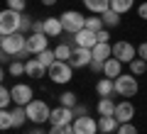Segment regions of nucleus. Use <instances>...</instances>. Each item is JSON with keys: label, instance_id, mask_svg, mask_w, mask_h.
Listing matches in <instances>:
<instances>
[{"label": "nucleus", "instance_id": "nucleus-3", "mask_svg": "<svg viewBox=\"0 0 147 134\" xmlns=\"http://www.w3.org/2000/svg\"><path fill=\"white\" fill-rule=\"evenodd\" d=\"M137 90H140V85H137V78L132 73H120L115 78V95L132 98V95H137Z\"/></svg>", "mask_w": 147, "mask_h": 134}, {"label": "nucleus", "instance_id": "nucleus-5", "mask_svg": "<svg viewBox=\"0 0 147 134\" xmlns=\"http://www.w3.org/2000/svg\"><path fill=\"white\" fill-rule=\"evenodd\" d=\"M25 110H27L30 122H34V124L49 122V115H52V110H49V105L44 103V100H32L30 105H25Z\"/></svg>", "mask_w": 147, "mask_h": 134}, {"label": "nucleus", "instance_id": "nucleus-36", "mask_svg": "<svg viewBox=\"0 0 147 134\" xmlns=\"http://www.w3.org/2000/svg\"><path fill=\"white\" fill-rule=\"evenodd\" d=\"M32 25H34V20H32L30 15H22V25H20V32H32Z\"/></svg>", "mask_w": 147, "mask_h": 134}, {"label": "nucleus", "instance_id": "nucleus-40", "mask_svg": "<svg viewBox=\"0 0 147 134\" xmlns=\"http://www.w3.org/2000/svg\"><path fill=\"white\" fill-rule=\"evenodd\" d=\"M96 37H98V41H108L110 39V32L108 29H100V32H96Z\"/></svg>", "mask_w": 147, "mask_h": 134}, {"label": "nucleus", "instance_id": "nucleus-41", "mask_svg": "<svg viewBox=\"0 0 147 134\" xmlns=\"http://www.w3.org/2000/svg\"><path fill=\"white\" fill-rule=\"evenodd\" d=\"M32 32H44V20H34V25H32Z\"/></svg>", "mask_w": 147, "mask_h": 134}, {"label": "nucleus", "instance_id": "nucleus-34", "mask_svg": "<svg viewBox=\"0 0 147 134\" xmlns=\"http://www.w3.org/2000/svg\"><path fill=\"white\" fill-rule=\"evenodd\" d=\"M7 7H10V10H17V12H25L27 0H7Z\"/></svg>", "mask_w": 147, "mask_h": 134}, {"label": "nucleus", "instance_id": "nucleus-12", "mask_svg": "<svg viewBox=\"0 0 147 134\" xmlns=\"http://www.w3.org/2000/svg\"><path fill=\"white\" fill-rule=\"evenodd\" d=\"M74 132L76 134H98L100 129H98V122L86 115V117H76L74 119Z\"/></svg>", "mask_w": 147, "mask_h": 134}, {"label": "nucleus", "instance_id": "nucleus-20", "mask_svg": "<svg viewBox=\"0 0 147 134\" xmlns=\"http://www.w3.org/2000/svg\"><path fill=\"white\" fill-rule=\"evenodd\" d=\"M118 127H120V122H118L115 115H108V117H100L98 119V129H100V132L113 134V132H118Z\"/></svg>", "mask_w": 147, "mask_h": 134}, {"label": "nucleus", "instance_id": "nucleus-30", "mask_svg": "<svg viewBox=\"0 0 147 134\" xmlns=\"http://www.w3.org/2000/svg\"><path fill=\"white\" fill-rule=\"evenodd\" d=\"M37 59H39V61H42V63H44V66H47V68H49V66H52V63H54V61H57V54H54V51H52V49H44V51H42V54H37Z\"/></svg>", "mask_w": 147, "mask_h": 134}, {"label": "nucleus", "instance_id": "nucleus-14", "mask_svg": "<svg viewBox=\"0 0 147 134\" xmlns=\"http://www.w3.org/2000/svg\"><path fill=\"white\" fill-rule=\"evenodd\" d=\"M47 71H49V68L44 66V63L39 61L37 56H34V59H27V61H25V73H27L30 78H44V76H47Z\"/></svg>", "mask_w": 147, "mask_h": 134}, {"label": "nucleus", "instance_id": "nucleus-27", "mask_svg": "<svg viewBox=\"0 0 147 134\" xmlns=\"http://www.w3.org/2000/svg\"><path fill=\"white\" fill-rule=\"evenodd\" d=\"M132 3L135 0H110V10H115V12H127V10H132Z\"/></svg>", "mask_w": 147, "mask_h": 134}, {"label": "nucleus", "instance_id": "nucleus-25", "mask_svg": "<svg viewBox=\"0 0 147 134\" xmlns=\"http://www.w3.org/2000/svg\"><path fill=\"white\" fill-rule=\"evenodd\" d=\"M27 119H30V117H27V110L22 107V105H15V110H12V122H15V129L22 127Z\"/></svg>", "mask_w": 147, "mask_h": 134}, {"label": "nucleus", "instance_id": "nucleus-9", "mask_svg": "<svg viewBox=\"0 0 147 134\" xmlns=\"http://www.w3.org/2000/svg\"><path fill=\"white\" fill-rule=\"evenodd\" d=\"M74 107H64V105H59V107L52 110V115H49V122L57 124V127H66V124H74Z\"/></svg>", "mask_w": 147, "mask_h": 134}, {"label": "nucleus", "instance_id": "nucleus-13", "mask_svg": "<svg viewBox=\"0 0 147 134\" xmlns=\"http://www.w3.org/2000/svg\"><path fill=\"white\" fill-rule=\"evenodd\" d=\"M74 44L76 47H84V49H93L96 44H98V37H96V32H91V29H81V32H76L74 34Z\"/></svg>", "mask_w": 147, "mask_h": 134}, {"label": "nucleus", "instance_id": "nucleus-43", "mask_svg": "<svg viewBox=\"0 0 147 134\" xmlns=\"http://www.w3.org/2000/svg\"><path fill=\"white\" fill-rule=\"evenodd\" d=\"M59 134H76V132H74V124H66V127H59Z\"/></svg>", "mask_w": 147, "mask_h": 134}, {"label": "nucleus", "instance_id": "nucleus-35", "mask_svg": "<svg viewBox=\"0 0 147 134\" xmlns=\"http://www.w3.org/2000/svg\"><path fill=\"white\" fill-rule=\"evenodd\" d=\"M115 134H137V129H135V124H132V122H123L120 127H118Z\"/></svg>", "mask_w": 147, "mask_h": 134}, {"label": "nucleus", "instance_id": "nucleus-28", "mask_svg": "<svg viewBox=\"0 0 147 134\" xmlns=\"http://www.w3.org/2000/svg\"><path fill=\"white\" fill-rule=\"evenodd\" d=\"M15 122H12V110H3L0 112V129L5 132V129H12Z\"/></svg>", "mask_w": 147, "mask_h": 134}, {"label": "nucleus", "instance_id": "nucleus-2", "mask_svg": "<svg viewBox=\"0 0 147 134\" xmlns=\"http://www.w3.org/2000/svg\"><path fill=\"white\" fill-rule=\"evenodd\" d=\"M22 15H25V12L10 10V7L0 12V37H5V34H15V32H20Z\"/></svg>", "mask_w": 147, "mask_h": 134}, {"label": "nucleus", "instance_id": "nucleus-46", "mask_svg": "<svg viewBox=\"0 0 147 134\" xmlns=\"http://www.w3.org/2000/svg\"><path fill=\"white\" fill-rule=\"evenodd\" d=\"M98 134H108V132H98Z\"/></svg>", "mask_w": 147, "mask_h": 134}, {"label": "nucleus", "instance_id": "nucleus-18", "mask_svg": "<svg viewBox=\"0 0 147 134\" xmlns=\"http://www.w3.org/2000/svg\"><path fill=\"white\" fill-rule=\"evenodd\" d=\"M81 3L91 15H103L105 10H110V0H81Z\"/></svg>", "mask_w": 147, "mask_h": 134}, {"label": "nucleus", "instance_id": "nucleus-31", "mask_svg": "<svg viewBox=\"0 0 147 134\" xmlns=\"http://www.w3.org/2000/svg\"><path fill=\"white\" fill-rule=\"evenodd\" d=\"M10 103H12V90H10V88H0V107L7 110Z\"/></svg>", "mask_w": 147, "mask_h": 134}, {"label": "nucleus", "instance_id": "nucleus-42", "mask_svg": "<svg viewBox=\"0 0 147 134\" xmlns=\"http://www.w3.org/2000/svg\"><path fill=\"white\" fill-rule=\"evenodd\" d=\"M137 15H140L142 20H147V3H142V5L137 7Z\"/></svg>", "mask_w": 147, "mask_h": 134}, {"label": "nucleus", "instance_id": "nucleus-11", "mask_svg": "<svg viewBox=\"0 0 147 134\" xmlns=\"http://www.w3.org/2000/svg\"><path fill=\"white\" fill-rule=\"evenodd\" d=\"M93 61V49H84V47H74V54L69 59L74 68H84V66H91Z\"/></svg>", "mask_w": 147, "mask_h": 134}, {"label": "nucleus", "instance_id": "nucleus-22", "mask_svg": "<svg viewBox=\"0 0 147 134\" xmlns=\"http://www.w3.org/2000/svg\"><path fill=\"white\" fill-rule=\"evenodd\" d=\"M115 107H118V105L113 103V98H100L96 110H98L100 117H108V115H115Z\"/></svg>", "mask_w": 147, "mask_h": 134}, {"label": "nucleus", "instance_id": "nucleus-6", "mask_svg": "<svg viewBox=\"0 0 147 134\" xmlns=\"http://www.w3.org/2000/svg\"><path fill=\"white\" fill-rule=\"evenodd\" d=\"M59 20L64 25V32H69V34H76V32H81L86 27V17L81 12H76V10H66Z\"/></svg>", "mask_w": 147, "mask_h": 134}, {"label": "nucleus", "instance_id": "nucleus-23", "mask_svg": "<svg viewBox=\"0 0 147 134\" xmlns=\"http://www.w3.org/2000/svg\"><path fill=\"white\" fill-rule=\"evenodd\" d=\"M54 54H57V59L59 61H69V59H71V54H74V47H71V41H61V44H59L57 49H54Z\"/></svg>", "mask_w": 147, "mask_h": 134}, {"label": "nucleus", "instance_id": "nucleus-24", "mask_svg": "<svg viewBox=\"0 0 147 134\" xmlns=\"http://www.w3.org/2000/svg\"><path fill=\"white\" fill-rule=\"evenodd\" d=\"M100 17H103L105 29H110V27H118V25H120V12H115V10H105Z\"/></svg>", "mask_w": 147, "mask_h": 134}, {"label": "nucleus", "instance_id": "nucleus-21", "mask_svg": "<svg viewBox=\"0 0 147 134\" xmlns=\"http://www.w3.org/2000/svg\"><path fill=\"white\" fill-rule=\"evenodd\" d=\"M113 56V47H110L108 41H98L93 47V59H100V61H108Z\"/></svg>", "mask_w": 147, "mask_h": 134}, {"label": "nucleus", "instance_id": "nucleus-26", "mask_svg": "<svg viewBox=\"0 0 147 134\" xmlns=\"http://www.w3.org/2000/svg\"><path fill=\"white\" fill-rule=\"evenodd\" d=\"M86 29H91V32H100V29H105L103 17H100V15H91V17H86Z\"/></svg>", "mask_w": 147, "mask_h": 134}, {"label": "nucleus", "instance_id": "nucleus-39", "mask_svg": "<svg viewBox=\"0 0 147 134\" xmlns=\"http://www.w3.org/2000/svg\"><path fill=\"white\" fill-rule=\"evenodd\" d=\"M74 115H76V117H86V115H88V110H86L84 105H76V107H74Z\"/></svg>", "mask_w": 147, "mask_h": 134}, {"label": "nucleus", "instance_id": "nucleus-4", "mask_svg": "<svg viewBox=\"0 0 147 134\" xmlns=\"http://www.w3.org/2000/svg\"><path fill=\"white\" fill-rule=\"evenodd\" d=\"M47 76L52 78L54 83H59V85H64V83H69L71 81V76H74V66L69 61H54L52 66H49V71H47Z\"/></svg>", "mask_w": 147, "mask_h": 134}, {"label": "nucleus", "instance_id": "nucleus-37", "mask_svg": "<svg viewBox=\"0 0 147 134\" xmlns=\"http://www.w3.org/2000/svg\"><path fill=\"white\" fill-rule=\"evenodd\" d=\"M88 68H91L93 73H103V68H105V61H100V59H93Z\"/></svg>", "mask_w": 147, "mask_h": 134}, {"label": "nucleus", "instance_id": "nucleus-29", "mask_svg": "<svg viewBox=\"0 0 147 134\" xmlns=\"http://www.w3.org/2000/svg\"><path fill=\"white\" fill-rule=\"evenodd\" d=\"M145 71H147V61H145V59H140V56H137L135 61L130 63V73H132V76H142Z\"/></svg>", "mask_w": 147, "mask_h": 134}, {"label": "nucleus", "instance_id": "nucleus-32", "mask_svg": "<svg viewBox=\"0 0 147 134\" xmlns=\"http://www.w3.org/2000/svg\"><path fill=\"white\" fill-rule=\"evenodd\" d=\"M59 103H61L64 107H76V95H74L71 90H66V93H61V98H59Z\"/></svg>", "mask_w": 147, "mask_h": 134}, {"label": "nucleus", "instance_id": "nucleus-15", "mask_svg": "<svg viewBox=\"0 0 147 134\" xmlns=\"http://www.w3.org/2000/svg\"><path fill=\"white\" fill-rule=\"evenodd\" d=\"M115 117H118V122H132V117H135V105L130 103V100H123V103H118V107H115Z\"/></svg>", "mask_w": 147, "mask_h": 134}, {"label": "nucleus", "instance_id": "nucleus-44", "mask_svg": "<svg viewBox=\"0 0 147 134\" xmlns=\"http://www.w3.org/2000/svg\"><path fill=\"white\" fill-rule=\"evenodd\" d=\"M27 134H47V132H44V129H39V127H34L32 132H27Z\"/></svg>", "mask_w": 147, "mask_h": 134}, {"label": "nucleus", "instance_id": "nucleus-8", "mask_svg": "<svg viewBox=\"0 0 147 134\" xmlns=\"http://www.w3.org/2000/svg\"><path fill=\"white\" fill-rule=\"evenodd\" d=\"M44 49H49V37L44 34V32H30V34H27V51H30L32 56H37V54H42Z\"/></svg>", "mask_w": 147, "mask_h": 134}, {"label": "nucleus", "instance_id": "nucleus-38", "mask_svg": "<svg viewBox=\"0 0 147 134\" xmlns=\"http://www.w3.org/2000/svg\"><path fill=\"white\" fill-rule=\"evenodd\" d=\"M137 56H140V59H145V61H147V41H142L140 47H137Z\"/></svg>", "mask_w": 147, "mask_h": 134}, {"label": "nucleus", "instance_id": "nucleus-19", "mask_svg": "<svg viewBox=\"0 0 147 134\" xmlns=\"http://www.w3.org/2000/svg\"><path fill=\"white\" fill-rule=\"evenodd\" d=\"M120 71H123V61H118V59L113 56V59H108V61H105L103 76H105V78H113V81H115V78L120 76Z\"/></svg>", "mask_w": 147, "mask_h": 134}, {"label": "nucleus", "instance_id": "nucleus-16", "mask_svg": "<svg viewBox=\"0 0 147 134\" xmlns=\"http://www.w3.org/2000/svg\"><path fill=\"white\" fill-rule=\"evenodd\" d=\"M61 32H64V25H61L59 17H44V34L49 39H57Z\"/></svg>", "mask_w": 147, "mask_h": 134}, {"label": "nucleus", "instance_id": "nucleus-33", "mask_svg": "<svg viewBox=\"0 0 147 134\" xmlns=\"http://www.w3.org/2000/svg\"><path fill=\"white\" fill-rule=\"evenodd\" d=\"M7 73H10V76H22V73H25V63L15 59V61L7 66Z\"/></svg>", "mask_w": 147, "mask_h": 134}, {"label": "nucleus", "instance_id": "nucleus-1", "mask_svg": "<svg viewBox=\"0 0 147 134\" xmlns=\"http://www.w3.org/2000/svg\"><path fill=\"white\" fill-rule=\"evenodd\" d=\"M0 49H3V54H7V56H20L27 49V37L22 34V32L0 37Z\"/></svg>", "mask_w": 147, "mask_h": 134}, {"label": "nucleus", "instance_id": "nucleus-7", "mask_svg": "<svg viewBox=\"0 0 147 134\" xmlns=\"http://www.w3.org/2000/svg\"><path fill=\"white\" fill-rule=\"evenodd\" d=\"M113 56H115L118 61H123V63H132L137 59V47H132L130 41L120 39V41L113 44Z\"/></svg>", "mask_w": 147, "mask_h": 134}, {"label": "nucleus", "instance_id": "nucleus-45", "mask_svg": "<svg viewBox=\"0 0 147 134\" xmlns=\"http://www.w3.org/2000/svg\"><path fill=\"white\" fill-rule=\"evenodd\" d=\"M44 5H54V3H57V0H42Z\"/></svg>", "mask_w": 147, "mask_h": 134}, {"label": "nucleus", "instance_id": "nucleus-10", "mask_svg": "<svg viewBox=\"0 0 147 134\" xmlns=\"http://www.w3.org/2000/svg\"><path fill=\"white\" fill-rule=\"evenodd\" d=\"M10 90H12V103L15 105H22V107H25V105H30L32 100H34L32 98V95H34L32 93V85H27V83H15Z\"/></svg>", "mask_w": 147, "mask_h": 134}, {"label": "nucleus", "instance_id": "nucleus-17", "mask_svg": "<svg viewBox=\"0 0 147 134\" xmlns=\"http://www.w3.org/2000/svg\"><path fill=\"white\" fill-rule=\"evenodd\" d=\"M96 93L100 98H113V93H115V81L113 78H100L96 83Z\"/></svg>", "mask_w": 147, "mask_h": 134}]
</instances>
